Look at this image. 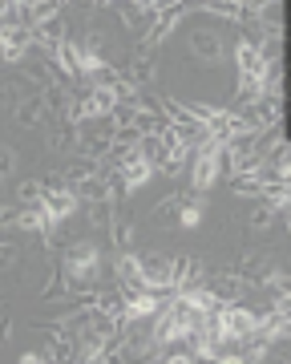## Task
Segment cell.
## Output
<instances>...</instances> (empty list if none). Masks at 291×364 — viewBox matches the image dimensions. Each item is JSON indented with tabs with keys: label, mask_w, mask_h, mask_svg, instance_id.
<instances>
[{
	"label": "cell",
	"mask_w": 291,
	"mask_h": 364,
	"mask_svg": "<svg viewBox=\"0 0 291 364\" xmlns=\"http://www.w3.org/2000/svg\"><path fill=\"white\" fill-rule=\"evenodd\" d=\"M97 275H101V247H97L93 239L69 243L65 259H61V279H65L73 291H89Z\"/></svg>",
	"instance_id": "1"
},
{
	"label": "cell",
	"mask_w": 291,
	"mask_h": 364,
	"mask_svg": "<svg viewBox=\"0 0 291 364\" xmlns=\"http://www.w3.org/2000/svg\"><path fill=\"white\" fill-rule=\"evenodd\" d=\"M9 259H13V247H9V243H0V267H9Z\"/></svg>",
	"instance_id": "9"
},
{
	"label": "cell",
	"mask_w": 291,
	"mask_h": 364,
	"mask_svg": "<svg viewBox=\"0 0 291 364\" xmlns=\"http://www.w3.org/2000/svg\"><path fill=\"white\" fill-rule=\"evenodd\" d=\"M109 109H114V90H109L106 81H93V90L85 93V97H77L73 117H81V122H97V117H109Z\"/></svg>",
	"instance_id": "3"
},
{
	"label": "cell",
	"mask_w": 291,
	"mask_h": 364,
	"mask_svg": "<svg viewBox=\"0 0 291 364\" xmlns=\"http://www.w3.org/2000/svg\"><path fill=\"white\" fill-rule=\"evenodd\" d=\"M214 324H219L223 344H238V340H247L255 332L259 312L247 308V304H238V299H231V304H219V308H214Z\"/></svg>",
	"instance_id": "2"
},
{
	"label": "cell",
	"mask_w": 291,
	"mask_h": 364,
	"mask_svg": "<svg viewBox=\"0 0 291 364\" xmlns=\"http://www.w3.org/2000/svg\"><path fill=\"white\" fill-rule=\"evenodd\" d=\"M118 174H121V186H126V191H142L146 182L158 174V170H154V162H150V158L138 154V150H126V154L118 158Z\"/></svg>",
	"instance_id": "4"
},
{
	"label": "cell",
	"mask_w": 291,
	"mask_h": 364,
	"mask_svg": "<svg viewBox=\"0 0 291 364\" xmlns=\"http://www.w3.org/2000/svg\"><path fill=\"white\" fill-rule=\"evenodd\" d=\"M40 360H49V356H45V352H37V348L21 352V364H40Z\"/></svg>",
	"instance_id": "8"
},
{
	"label": "cell",
	"mask_w": 291,
	"mask_h": 364,
	"mask_svg": "<svg viewBox=\"0 0 291 364\" xmlns=\"http://www.w3.org/2000/svg\"><path fill=\"white\" fill-rule=\"evenodd\" d=\"M138 272H142V287H154V291H174L170 284V255H138Z\"/></svg>",
	"instance_id": "5"
},
{
	"label": "cell",
	"mask_w": 291,
	"mask_h": 364,
	"mask_svg": "<svg viewBox=\"0 0 291 364\" xmlns=\"http://www.w3.org/2000/svg\"><path fill=\"white\" fill-rule=\"evenodd\" d=\"M174 210H178V227H182V231H194L202 223V215H207V203H202V198H190V203H178Z\"/></svg>",
	"instance_id": "7"
},
{
	"label": "cell",
	"mask_w": 291,
	"mask_h": 364,
	"mask_svg": "<svg viewBox=\"0 0 291 364\" xmlns=\"http://www.w3.org/2000/svg\"><path fill=\"white\" fill-rule=\"evenodd\" d=\"M33 45V33L25 25H13V21H0V57L4 61H21Z\"/></svg>",
	"instance_id": "6"
}]
</instances>
